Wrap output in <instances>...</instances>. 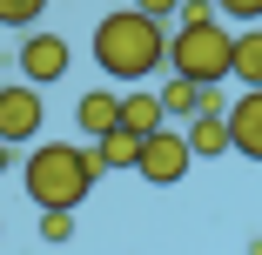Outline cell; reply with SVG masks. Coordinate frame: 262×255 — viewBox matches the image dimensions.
I'll use <instances>...</instances> for the list:
<instances>
[{
  "label": "cell",
  "mask_w": 262,
  "mask_h": 255,
  "mask_svg": "<svg viewBox=\"0 0 262 255\" xmlns=\"http://www.w3.org/2000/svg\"><path fill=\"white\" fill-rule=\"evenodd\" d=\"M88 47H94V61H101L108 81H148V74L168 67V20H148L135 7L101 14V27H94Z\"/></svg>",
  "instance_id": "1"
},
{
  "label": "cell",
  "mask_w": 262,
  "mask_h": 255,
  "mask_svg": "<svg viewBox=\"0 0 262 255\" xmlns=\"http://www.w3.org/2000/svg\"><path fill=\"white\" fill-rule=\"evenodd\" d=\"M108 175L101 168V155H94V141L88 148H74V141H40L34 155H27V168H20V188H27V201L47 215V208H81L88 201V188Z\"/></svg>",
  "instance_id": "2"
},
{
  "label": "cell",
  "mask_w": 262,
  "mask_h": 255,
  "mask_svg": "<svg viewBox=\"0 0 262 255\" xmlns=\"http://www.w3.org/2000/svg\"><path fill=\"white\" fill-rule=\"evenodd\" d=\"M229 54H235V34L222 20H208V27H175L168 34V67L195 87H222L229 81Z\"/></svg>",
  "instance_id": "3"
},
{
  "label": "cell",
  "mask_w": 262,
  "mask_h": 255,
  "mask_svg": "<svg viewBox=\"0 0 262 255\" xmlns=\"http://www.w3.org/2000/svg\"><path fill=\"white\" fill-rule=\"evenodd\" d=\"M188 168H195V155H188V141H182L175 121L155 128V134H141V161H135V175H141L148 188H175Z\"/></svg>",
  "instance_id": "4"
},
{
  "label": "cell",
  "mask_w": 262,
  "mask_h": 255,
  "mask_svg": "<svg viewBox=\"0 0 262 255\" xmlns=\"http://www.w3.org/2000/svg\"><path fill=\"white\" fill-rule=\"evenodd\" d=\"M14 67H20V81H27V87H54V81H68V67H74V47H68L61 34L34 27V34L14 47Z\"/></svg>",
  "instance_id": "5"
},
{
  "label": "cell",
  "mask_w": 262,
  "mask_h": 255,
  "mask_svg": "<svg viewBox=\"0 0 262 255\" xmlns=\"http://www.w3.org/2000/svg\"><path fill=\"white\" fill-rule=\"evenodd\" d=\"M40 121H47L40 87H27V81H7V87H0V141H7V148L34 141V134H40Z\"/></svg>",
  "instance_id": "6"
},
{
  "label": "cell",
  "mask_w": 262,
  "mask_h": 255,
  "mask_svg": "<svg viewBox=\"0 0 262 255\" xmlns=\"http://www.w3.org/2000/svg\"><path fill=\"white\" fill-rule=\"evenodd\" d=\"M229 155H249V161H262V87H242L235 101H229Z\"/></svg>",
  "instance_id": "7"
},
{
  "label": "cell",
  "mask_w": 262,
  "mask_h": 255,
  "mask_svg": "<svg viewBox=\"0 0 262 255\" xmlns=\"http://www.w3.org/2000/svg\"><path fill=\"white\" fill-rule=\"evenodd\" d=\"M74 121H81V134H88V141L115 134V128H121V94H115V87H88V94L74 101Z\"/></svg>",
  "instance_id": "8"
},
{
  "label": "cell",
  "mask_w": 262,
  "mask_h": 255,
  "mask_svg": "<svg viewBox=\"0 0 262 255\" xmlns=\"http://www.w3.org/2000/svg\"><path fill=\"white\" fill-rule=\"evenodd\" d=\"M182 141H188L195 161H215V155H229V121H222V114H195V121L182 128Z\"/></svg>",
  "instance_id": "9"
},
{
  "label": "cell",
  "mask_w": 262,
  "mask_h": 255,
  "mask_svg": "<svg viewBox=\"0 0 262 255\" xmlns=\"http://www.w3.org/2000/svg\"><path fill=\"white\" fill-rule=\"evenodd\" d=\"M229 81H242V87H262V27H242V34H235Z\"/></svg>",
  "instance_id": "10"
},
{
  "label": "cell",
  "mask_w": 262,
  "mask_h": 255,
  "mask_svg": "<svg viewBox=\"0 0 262 255\" xmlns=\"http://www.w3.org/2000/svg\"><path fill=\"white\" fill-rule=\"evenodd\" d=\"M121 128H128V134H155V128H168L162 94H121Z\"/></svg>",
  "instance_id": "11"
},
{
  "label": "cell",
  "mask_w": 262,
  "mask_h": 255,
  "mask_svg": "<svg viewBox=\"0 0 262 255\" xmlns=\"http://www.w3.org/2000/svg\"><path fill=\"white\" fill-rule=\"evenodd\" d=\"M202 94H208V87H195V81L175 74V81L162 87V114H168V121H195V114H202Z\"/></svg>",
  "instance_id": "12"
},
{
  "label": "cell",
  "mask_w": 262,
  "mask_h": 255,
  "mask_svg": "<svg viewBox=\"0 0 262 255\" xmlns=\"http://www.w3.org/2000/svg\"><path fill=\"white\" fill-rule=\"evenodd\" d=\"M94 155H101V168H135V161H141V134L115 128V134H101V141H94Z\"/></svg>",
  "instance_id": "13"
},
{
  "label": "cell",
  "mask_w": 262,
  "mask_h": 255,
  "mask_svg": "<svg viewBox=\"0 0 262 255\" xmlns=\"http://www.w3.org/2000/svg\"><path fill=\"white\" fill-rule=\"evenodd\" d=\"M47 14V0H0V27H14V34H34Z\"/></svg>",
  "instance_id": "14"
},
{
  "label": "cell",
  "mask_w": 262,
  "mask_h": 255,
  "mask_svg": "<svg viewBox=\"0 0 262 255\" xmlns=\"http://www.w3.org/2000/svg\"><path fill=\"white\" fill-rule=\"evenodd\" d=\"M215 14L235 27H262V0H215Z\"/></svg>",
  "instance_id": "15"
},
{
  "label": "cell",
  "mask_w": 262,
  "mask_h": 255,
  "mask_svg": "<svg viewBox=\"0 0 262 255\" xmlns=\"http://www.w3.org/2000/svg\"><path fill=\"white\" fill-rule=\"evenodd\" d=\"M40 242H54V248L74 242V215H68V208H47V215H40Z\"/></svg>",
  "instance_id": "16"
},
{
  "label": "cell",
  "mask_w": 262,
  "mask_h": 255,
  "mask_svg": "<svg viewBox=\"0 0 262 255\" xmlns=\"http://www.w3.org/2000/svg\"><path fill=\"white\" fill-rule=\"evenodd\" d=\"M215 20V0H182L175 7V27H208Z\"/></svg>",
  "instance_id": "17"
},
{
  "label": "cell",
  "mask_w": 262,
  "mask_h": 255,
  "mask_svg": "<svg viewBox=\"0 0 262 255\" xmlns=\"http://www.w3.org/2000/svg\"><path fill=\"white\" fill-rule=\"evenodd\" d=\"M175 7L182 0H135V14H148V20H175Z\"/></svg>",
  "instance_id": "18"
},
{
  "label": "cell",
  "mask_w": 262,
  "mask_h": 255,
  "mask_svg": "<svg viewBox=\"0 0 262 255\" xmlns=\"http://www.w3.org/2000/svg\"><path fill=\"white\" fill-rule=\"evenodd\" d=\"M7 168H14V148H7V141H0V175H7Z\"/></svg>",
  "instance_id": "19"
}]
</instances>
